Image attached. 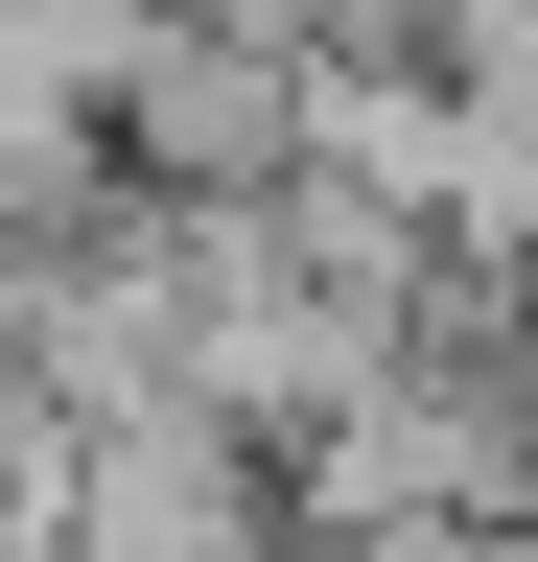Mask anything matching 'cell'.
Instances as JSON below:
<instances>
[{"mask_svg": "<svg viewBox=\"0 0 538 562\" xmlns=\"http://www.w3.org/2000/svg\"><path fill=\"white\" fill-rule=\"evenodd\" d=\"M71 562H257V469L211 398H117L71 446Z\"/></svg>", "mask_w": 538, "mask_h": 562, "instance_id": "cell-1", "label": "cell"}]
</instances>
